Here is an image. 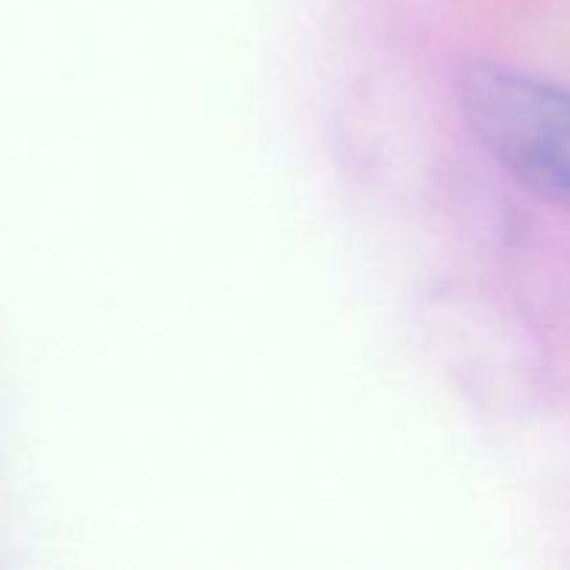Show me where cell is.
<instances>
[{"label":"cell","mask_w":570,"mask_h":570,"mask_svg":"<svg viewBox=\"0 0 570 570\" xmlns=\"http://www.w3.org/2000/svg\"><path fill=\"white\" fill-rule=\"evenodd\" d=\"M460 100L507 173L570 212V89L515 67L473 65L462 72Z\"/></svg>","instance_id":"obj_1"}]
</instances>
